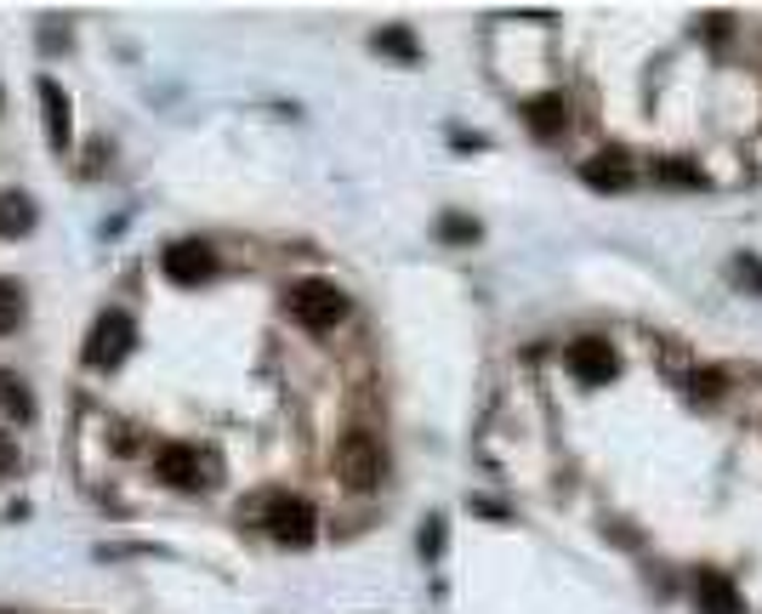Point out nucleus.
I'll use <instances>...</instances> for the list:
<instances>
[{
    "instance_id": "nucleus-6",
    "label": "nucleus",
    "mask_w": 762,
    "mask_h": 614,
    "mask_svg": "<svg viewBox=\"0 0 762 614\" xmlns=\"http://www.w3.org/2000/svg\"><path fill=\"white\" fill-rule=\"evenodd\" d=\"M569 370H575L586 387H603L609 375L621 370V359H614V348L603 336H575V342H569Z\"/></svg>"
},
{
    "instance_id": "nucleus-18",
    "label": "nucleus",
    "mask_w": 762,
    "mask_h": 614,
    "mask_svg": "<svg viewBox=\"0 0 762 614\" xmlns=\"http://www.w3.org/2000/svg\"><path fill=\"white\" fill-rule=\"evenodd\" d=\"M660 177H665V182H689V188L700 182V171H694V165H683V160H665V165H660Z\"/></svg>"
},
{
    "instance_id": "nucleus-7",
    "label": "nucleus",
    "mask_w": 762,
    "mask_h": 614,
    "mask_svg": "<svg viewBox=\"0 0 762 614\" xmlns=\"http://www.w3.org/2000/svg\"><path fill=\"white\" fill-rule=\"evenodd\" d=\"M313 506L308 501H273L268 506V535L279 541V546H308L313 541Z\"/></svg>"
},
{
    "instance_id": "nucleus-15",
    "label": "nucleus",
    "mask_w": 762,
    "mask_h": 614,
    "mask_svg": "<svg viewBox=\"0 0 762 614\" xmlns=\"http://www.w3.org/2000/svg\"><path fill=\"white\" fill-rule=\"evenodd\" d=\"M375 46H381V52H393L399 63H415V40H410V29H381Z\"/></svg>"
},
{
    "instance_id": "nucleus-10",
    "label": "nucleus",
    "mask_w": 762,
    "mask_h": 614,
    "mask_svg": "<svg viewBox=\"0 0 762 614\" xmlns=\"http://www.w3.org/2000/svg\"><path fill=\"white\" fill-rule=\"evenodd\" d=\"M694 603H700V614H740V592L718 570H700L694 575Z\"/></svg>"
},
{
    "instance_id": "nucleus-14",
    "label": "nucleus",
    "mask_w": 762,
    "mask_h": 614,
    "mask_svg": "<svg viewBox=\"0 0 762 614\" xmlns=\"http://www.w3.org/2000/svg\"><path fill=\"white\" fill-rule=\"evenodd\" d=\"M0 410H7V415H18V421H29V415H34V399H29V387L18 382V375H7V370H0Z\"/></svg>"
},
{
    "instance_id": "nucleus-4",
    "label": "nucleus",
    "mask_w": 762,
    "mask_h": 614,
    "mask_svg": "<svg viewBox=\"0 0 762 614\" xmlns=\"http://www.w3.org/2000/svg\"><path fill=\"white\" fill-rule=\"evenodd\" d=\"M131 348H137L131 319H126V313H103L98 324H91V336H86V364H91V370H114Z\"/></svg>"
},
{
    "instance_id": "nucleus-9",
    "label": "nucleus",
    "mask_w": 762,
    "mask_h": 614,
    "mask_svg": "<svg viewBox=\"0 0 762 614\" xmlns=\"http://www.w3.org/2000/svg\"><path fill=\"white\" fill-rule=\"evenodd\" d=\"M40 114H46V137H52V149L63 154L69 149V137H74V120H69V98H63V85L58 80H40Z\"/></svg>"
},
{
    "instance_id": "nucleus-19",
    "label": "nucleus",
    "mask_w": 762,
    "mask_h": 614,
    "mask_svg": "<svg viewBox=\"0 0 762 614\" xmlns=\"http://www.w3.org/2000/svg\"><path fill=\"white\" fill-rule=\"evenodd\" d=\"M421 552H427V557H439V552H444V524H439V517L421 530Z\"/></svg>"
},
{
    "instance_id": "nucleus-17",
    "label": "nucleus",
    "mask_w": 762,
    "mask_h": 614,
    "mask_svg": "<svg viewBox=\"0 0 762 614\" xmlns=\"http://www.w3.org/2000/svg\"><path fill=\"white\" fill-rule=\"evenodd\" d=\"M734 273L745 279V291L762 296V262H756V256H734Z\"/></svg>"
},
{
    "instance_id": "nucleus-11",
    "label": "nucleus",
    "mask_w": 762,
    "mask_h": 614,
    "mask_svg": "<svg viewBox=\"0 0 762 614\" xmlns=\"http://www.w3.org/2000/svg\"><path fill=\"white\" fill-rule=\"evenodd\" d=\"M523 120H530L535 137H558V131L569 125V103L558 98V91H547V98H530V103H523Z\"/></svg>"
},
{
    "instance_id": "nucleus-5",
    "label": "nucleus",
    "mask_w": 762,
    "mask_h": 614,
    "mask_svg": "<svg viewBox=\"0 0 762 614\" xmlns=\"http://www.w3.org/2000/svg\"><path fill=\"white\" fill-rule=\"evenodd\" d=\"M160 268H166L171 285H205V279L217 273V256H211V245H200V240H171L166 256H160Z\"/></svg>"
},
{
    "instance_id": "nucleus-2",
    "label": "nucleus",
    "mask_w": 762,
    "mask_h": 614,
    "mask_svg": "<svg viewBox=\"0 0 762 614\" xmlns=\"http://www.w3.org/2000/svg\"><path fill=\"white\" fill-rule=\"evenodd\" d=\"M154 472L171 490H211L222 479V472H217V450H200V444H160Z\"/></svg>"
},
{
    "instance_id": "nucleus-16",
    "label": "nucleus",
    "mask_w": 762,
    "mask_h": 614,
    "mask_svg": "<svg viewBox=\"0 0 762 614\" xmlns=\"http://www.w3.org/2000/svg\"><path fill=\"white\" fill-rule=\"evenodd\" d=\"M444 240H450V245H472V240H479V222H467V217H444Z\"/></svg>"
},
{
    "instance_id": "nucleus-13",
    "label": "nucleus",
    "mask_w": 762,
    "mask_h": 614,
    "mask_svg": "<svg viewBox=\"0 0 762 614\" xmlns=\"http://www.w3.org/2000/svg\"><path fill=\"white\" fill-rule=\"evenodd\" d=\"M23 313H29L23 285H18V279H0V336H12V330L23 324Z\"/></svg>"
},
{
    "instance_id": "nucleus-3",
    "label": "nucleus",
    "mask_w": 762,
    "mask_h": 614,
    "mask_svg": "<svg viewBox=\"0 0 762 614\" xmlns=\"http://www.w3.org/2000/svg\"><path fill=\"white\" fill-rule=\"evenodd\" d=\"M337 472H342L348 490H375L381 472H388V455H381V444L370 433H348L337 444Z\"/></svg>"
},
{
    "instance_id": "nucleus-20",
    "label": "nucleus",
    "mask_w": 762,
    "mask_h": 614,
    "mask_svg": "<svg viewBox=\"0 0 762 614\" xmlns=\"http://www.w3.org/2000/svg\"><path fill=\"white\" fill-rule=\"evenodd\" d=\"M12 466H18V439H12V433H0V479H7Z\"/></svg>"
},
{
    "instance_id": "nucleus-1",
    "label": "nucleus",
    "mask_w": 762,
    "mask_h": 614,
    "mask_svg": "<svg viewBox=\"0 0 762 614\" xmlns=\"http://www.w3.org/2000/svg\"><path fill=\"white\" fill-rule=\"evenodd\" d=\"M284 308H291V319L302 330H337L348 319V296L330 285V279H297L291 296H284Z\"/></svg>"
},
{
    "instance_id": "nucleus-12",
    "label": "nucleus",
    "mask_w": 762,
    "mask_h": 614,
    "mask_svg": "<svg viewBox=\"0 0 762 614\" xmlns=\"http://www.w3.org/2000/svg\"><path fill=\"white\" fill-rule=\"evenodd\" d=\"M29 228H34V200L18 188H0V240H18Z\"/></svg>"
},
{
    "instance_id": "nucleus-8",
    "label": "nucleus",
    "mask_w": 762,
    "mask_h": 614,
    "mask_svg": "<svg viewBox=\"0 0 762 614\" xmlns=\"http://www.w3.org/2000/svg\"><path fill=\"white\" fill-rule=\"evenodd\" d=\"M581 177L598 194H621V188H632V160H626V149H603L581 165Z\"/></svg>"
}]
</instances>
